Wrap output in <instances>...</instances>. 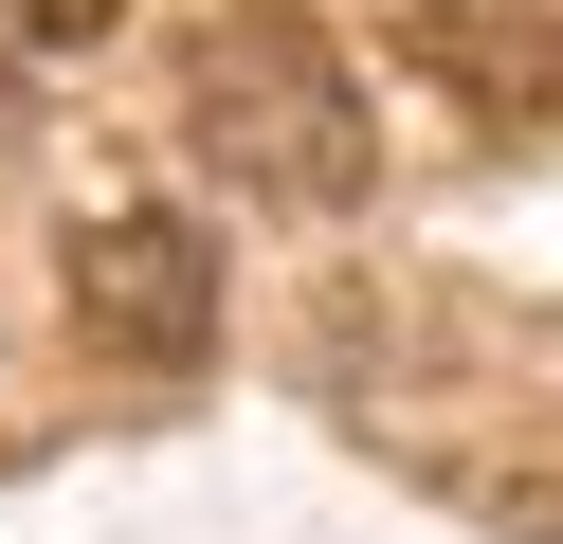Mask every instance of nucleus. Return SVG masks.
I'll use <instances>...</instances> for the list:
<instances>
[{
    "label": "nucleus",
    "instance_id": "obj_1",
    "mask_svg": "<svg viewBox=\"0 0 563 544\" xmlns=\"http://www.w3.org/2000/svg\"><path fill=\"white\" fill-rule=\"evenodd\" d=\"M183 127H200V164H219L236 200H273V218H345L364 200V73L309 19H273V0L183 55Z\"/></svg>",
    "mask_w": 563,
    "mask_h": 544
},
{
    "label": "nucleus",
    "instance_id": "obj_2",
    "mask_svg": "<svg viewBox=\"0 0 563 544\" xmlns=\"http://www.w3.org/2000/svg\"><path fill=\"white\" fill-rule=\"evenodd\" d=\"M74 326L128 345L146 381H183V363L219 345V236H200V218H91L74 236Z\"/></svg>",
    "mask_w": 563,
    "mask_h": 544
},
{
    "label": "nucleus",
    "instance_id": "obj_3",
    "mask_svg": "<svg viewBox=\"0 0 563 544\" xmlns=\"http://www.w3.org/2000/svg\"><path fill=\"white\" fill-rule=\"evenodd\" d=\"M110 19H128V0H0V36H19V55H91Z\"/></svg>",
    "mask_w": 563,
    "mask_h": 544
}]
</instances>
